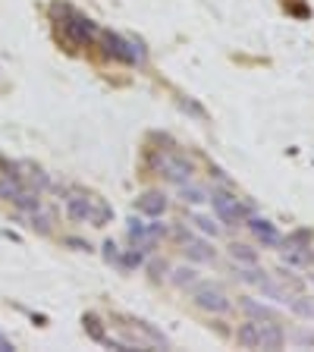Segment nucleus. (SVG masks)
Returning <instances> with one entry per match:
<instances>
[{"instance_id": "obj_1", "label": "nucleus", "mask_w": 314, "mask_h": 352, "mask_svg": "<svg viewBox=\"0 0 314 352\" xmlns=\"http://www.w3.org/2000/svg\"><path fill=\"white\" fill-rule=\"evenodd\" d=\"M66 214L79 223H95V227H104L110 220V208L104 205L98 195H82V192H73V195L66 198Z\"/></svg>"}, {"instance_id": "obj_2", "label": "nucleus", "mask_w": 314, "mask_h": 352, "mask_svg": "<svg viewBox=\"0 0 314 352\" xmlns=\"http://www.w3.org/2000/svg\"><path fill=\"white\" fill-rule=\"evenodd\" d=\"M192 299H195L198 308H205V311H211V315H227L229 308H233V302H229V296L223 293V286L211 283V280H198L195 286H192Z\"/></svg>"}, {"instance_id": "obj_3", "label": "nucleus", "mask_w": 314, "mask_h": 352, "mask_svg": "<svg viewBox=\"0 0 314 352\" xmlns=\"http://www.w3.org/2000/svg\"><path fill=\"white\" fill-rule=\"evenodd\" d=\"M151 164H154V170H157V176L170 179V183H179V186L189 183L192 173H195V167H192L186 157H179V154H170V151L154 154Z\"/></svg>"}, {"instance_id": "obj_4", "label": "nucleus", "mask_w": 314, "mask_h": 352, "mask_svg": "<svg viewBox=\"0 0 314 352\" xmlns=\"http://www.w3.org/2000/svg\"><path fill=\"white\" fill-rule=\"evenodd\" d=\"M208 201H211V205H214V211H217V217L223 220V223H229V227H233V223H245V220L251 217V211H249V208L242 205L239 198L227 195V192H214V195L208 198Z\"/></svg>"}, {"instance_id": "obj_5", "label": "nucleus", "mask_w": 314, "mask_h": 352, "mask_svg": "<svg viewBox=\"0 0 314 352\" xmlns=\"http://www.w3.org/2000/svg\"><path fill=\"white\" fill-rule=\"evenodd\" d=\"M63 32H66V38L76 41V44H88L98 35L95 22L85 19V16H79V13H69V22H63Z\"/></svg>"}, {"instance_id": "obj_6", "label": "nucleus", "mask_w": 314, "mask_h": 352, "mask_svg": "<svg viewBox=\"0 0 314 352\" xmlns=\"http://www.w3.org/2000/svg\"><path fill=\"white\" fill-rule=\"evenodd\" d=\"M286 333L277 321H258V349H283Z\"/></svg>"}, {"instance_id": "obj_7", "label": "nucleus", "mask_w": 314, "mask_h": 352, "mask_svg": "<svg viewBox=\"0 0 314 352\" xmlns=\"http://www.w3.org/2000/svg\"><path fill=\"white\" fill-rule=\"evenodd\" d=\"M183 252H186V258H189V261H198V264H208V261H214V258H217V252L211 249V242L198 239V236H186Z\"/></svg>"}, {"instance_id": "obj_8", "label": "nucleus", "mask_w": 314, "mask_h": 352, "mask_svg": "<svg viewBox=\"0 0 314 352\" xmlns=\"http://www.w3.org/2000/svg\"><path fill=\"white\" fill-rule=\"evenodd\" d=\"M245 223H249L251 233H255L258 239L264 242V245H280V242H283V236L277 233V227H273L271 220H264V217H249Z\"/></svg>"}, {"instance_id": "obj_9", "label": "nucleus", "mask_w": 314, "mask_h": 352, "mask_svg": "<svg viewBox=\"0 0 314 352\" xmlns=\"http://www.w3.org/2000/svg\"><path fill=\"white\" fill-rule=\"evenodd\" d=\"M167 211V195L164 192H145L139 198V214H148V217H161Z\"/></svg>"}, {"instance_id": "obj_10", "label": "nucleus", "mask_w": 314, "mask_h": 352, "mask_svg": "<svg viewBox=\"0 0 314 352\" xmlns=\"http://www.w3.org/2000/svg\"><path fill=\"white\" fill-rule=\"evenodd\" d=\"M280 258H283V264H289V267H311L314 249H289V245H286V249L280 252Z\"/></svg>"}, {"instance_id": "obj_11", "label": "nucleus", "mask_w": 314, "mask_h": 352, "mask_svg": "<svg viewBox=\"0 0 314 352\" xmlns=\"http://www.w3.org/2000/svg\"><path fill=\"white\" fill-rule=\"evenodd\" d=\"M239 305H242V311L249 318H255V321H277V311H273L271 305H261V302H255V299H242Z\"/></svg>"}, {"instance_id": "obj_12", "label": "nucleus", "mask_w": 314, "mask_h": 352, "mask_svg": "<svg viewBox=\"0 0 314 352\" xmlns=\"http://www.w3.org/2000/svg\"><path fill=\"white\" fill-rule=\"evenodd\" d=\"M258 286H261V293L267 296V299H277V302H289V299H293V293H289V286H286L283 280H280V283H277V280L264 277Z\"/></svg>"}, {"instance_id": "obj_13", "label": "nucleus", "mask_w": 314, "mask_h": 352, "mask_svg": "<svg viewBox=\"0 0 314 352\" xmlns=\"http://www.w3.org/2000/svg\"><path fill=\"white\" fill-rule=\"evenodd\" d=\"M236 343L245 346V349H258V321L251 318V321L239 324V330H236Z\"/></svg>"}, {"instance_id": "obj_14", "label": "nucleus", "mask_w": 314, "mask_h": 352, "mask_svg": "<svg viewBox=\"0 0 314 352\" xmlns=\"http://www.w3.org/2000/svg\"><path fill=\"white\" fill-rule=\"evenodd\" d=\"M179 198H183L186 205H205L208 198H211V192L205 189V186H195V183H183V189H179Z\"/></svg>"}, {"instance_id": "obj_15", "label": "nucleus", "mask_w": 314, "mask_h": 352, "mask_svg": "<svg viewBox=\"0 0 314 352\" xmlns=\"http://www.w3.org/2000/svg\"><path fill=\"white\" fill-rule=\"evenodd\" d=\"M286 305L293 308V311H295V315H299V318H308V321H314V299H311V296H302V293H295L293 299L286 302Z\"/></svg>"}, {"instance_id": "obj_16", "label": "nucleus", "mask_w": 314, "mask_h": 352, "mask_svg": "<svg viewBox=\"0 0 314 352\" xmlns=\"http://www.w3.org/2000/svg\"><path fill=\"white\" fill-rule=\"evenodd\" d=\"M280 245H289V249H314V236L308 233V230H295V233H289Z\"/></svg>"}, {"instance_id": "obj_17", "label": "nucleus", "mask_w": 314, "mask_h": 352, "mask_svg": "<svg viewBox=\"0 0 314 352\" xmlns=\"http://www.w3.org/2000/svg\"><path fill=\"white\" fill-rule=\"evenodd\" d=\"M229 255H233L236 264H258V252L251 249V245H242V242L229 245Z\"/></svg>"}, {"instance_id": "obj_18", "label": "nucleus", "mask_w": 314, "mask_h": 352, "mask_svg": "<svg viewBox=\"0 0 314 352\" xmlns=\"http://www.w3.org/2000/svg\"><path fill=\"white\" fill-rule=\"evenodd\" d=\"M170 280H173V286H179V289H192V286L198 283V271L195 267H176Z\"/></svg>"}, {"instance_id": "obj_19", "label": "nucleus", "mask_w": 314, "mask_h": 352, "mask_svg": "<svg viewBox=\"0 0 314 352\" xmlns=\"http://www.w3.org/2000/svg\"><path fill=\"white\" fill-rule=\"evenodd\" d=\"M29 227L38 230V233H51V214H44L41 208H35V211H29Z\"/></svg>"}, {"instance_id": "obj_20", "label": "nucleus", "mask_w": 314, "mask_h": 352, "mask_svg": "<svg viewBox=\"0 0 314 352\" xmlns=\"http://www.w3.org/2000/svg\"><path fill=\"white\" fill-rule=\"evenodd\" d=\"M189 223H195L201 233H208V236H220V227L214 223L211 217H201V214H189Z\"/></svg>"}, {"instance_id": "obj_21", "label": "nucleus", "mask_w": 314, "mask_h": 352, "mask_svg": "<svg viewBox=\"0 0 314 352\" xmlns=\"http://www.w3.org/2000/svg\"><path fill=\"white\" fill-rule=\"evenodd\" d=\"M135 330H142V333H145L154 346H167V337H164V333H157V330H154L148 321H139V324H135Z\"/></svg>"}, {"instance_id": "obj_22", "label": "nucleus", "mask_w": 314, "mask_h": 352, "mask_svg": "<svg viewBox=\"0 0 314 352\" xmlns=\"http://www.w3.org/2000/svg\"><path fill=\"white\" fill-rule=\"evenodd\" d=\"M239 277L245 280V283H261V280L267 277V274H264L261 267H258V264H245V267L239 271Z\"/></svg>"}, {"instance_id": "obj_23", "label": "nucleus", "mask_w": 314, "mask_h": 352, "mask_svg": "<svg viewBox=\"0 0 314 352\" xmlns=\"http://www.w3.org/2000/svg\"><path fill=\"white\" fill-rule=\"evenodd\" d=\"M16 195H19V183H16L13 176H7V179H0V198H10V201H13Z\"/></svg>"}, {"instance_id": "obj_24", "label": "nucleus", "mask_w": 314, "mask_h": 352, "mask_svg": "<svg viewBox=\"0 0 314 352\" xmlns=\"http://www.w3.org/2000/svg\"><path fill=\"white\" fill-rule=\"evenodd\" d=\"M85 330H88V333H91L95 340H101V343L107 340V337H104V327L98 324V318H95V315H88V318H85Z\"/></svg>"}, {"instance_id": "obj_25", "label": "nucleus", "mask_w": 314, "mask_h": 352, "mask_svg": "<svg viewBox=\"0 0 314 352\" xmlns=\"http://www.w3.org/2000/svg\"><path fill=\"white\" fill-rule=\"evenodd\" d=\"M104 258L113 261V264H120V245L117 242H107V245H104Z\"/></svg>"}, {"instance_id": "obj_26", "label": "nucleus", "mask_w": 314, "mask_h": 352, "mask_svg": "<svg viewBox=\"0 0 314 352\" xmlns=\"http://www.w3.org/2000/svg\"><path fill=\"white\" fill-rule=\"evenodd\" d=\"M311 283H314V274H311Z\"/></svg>"}]
</instances>
